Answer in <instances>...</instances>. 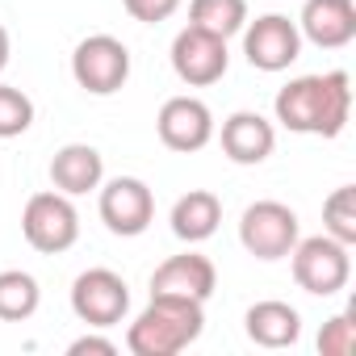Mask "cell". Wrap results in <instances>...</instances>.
Here are the masks:
<instances>
[{"label": "cell", "instance_id": "6da1fadb", "mask_svg": "<svg viewBox=\"0 0 356 356\" xmlns=\"http://www.w3.org/2000/svg\"><path fill=\"white\" fill-rule=\"evenodd\" d=\"M273 113L293 134L339 138L343 126H348V118H352V80H348V72L298 76V80H289L277 92Z\"/></svg>", "mask_w": 356, "mask_h": 356}, {"label": "cell", "instance_id": "7a4b0ae2", "mask_svg": "<svg viewBox=\"0 0 356 356\" xmlns=\"http://www.w3.org/2000/svg\"><path fill=\"white\" fill-rule=\"evenodd\" d=\"M202 331H206V302L176 298V293H151L147 310L126 331V348L134 356H176L189 343H197Z\"/></svg>", "mask_w": 356, "mask_h": 356}, {"label": "cell", "instance_id": "3957f363", "mask_svg": "<svg viewBox=\"0 0 356 356\" xmlns=\"http://www.w3.org/2000/svg\"><path fill=\"white\" fill-rule=\"evenodd\" d=\"M289 268H293L298 289H306L314 298H331V293H339L348 285L352 256H348V243H339V239H331L323 231V235H310V239H298L293 243Z\"/></svg>", "mask_w": 356, "mask_h": 356}, {"label": "cell", "instance_id": "277c9868", "mask_svg": "<svg viewBox=\"0 0 356 356\" xmlns=\"http://www.w3.org/2000/svg\"><path fill=\"white\" fill-rule=\"evenodd\" d=\"M22 235L42 256H59V252L76 248V239H80V214H76L72 197L59 193V189L34 193L26 202V210H22Z\"/></svg>", "mask_w": 356, "mask_h": 356}, {"label": "cell", "instance_id": "5b68a950", "mask_svg": "<svg viewBox=\"0 0 356 356\" xmlns=\"http://www.w3.org/2000/svg\"><path fill=\"white\" fill-rule=\"evenodd\" d=\"M72 80L88 97H113L130 80V51L113 34H88L72 51Z\"/></svg>", "mask_w": 356, "mask_h": 356}, {"label": "cell", "instance_id": "8992f818", "mask_svg": "<svg viewBox=\"0 0 356 356\" xmlns=\"http://www.w3.org/2000/svg\"><path fill=\"white\" fill-rule=\"evenodd\" d=\"M302 239V222L285 202H252L239 218V243L248 256L273 264L285 260L293 252V243Z\"/></svg>", "mask_w": 356, "mask_h": 356}, {"label": "cell", "instance_id": "52a82bcc", "mask_svg": "<svg viewBox=\"0 0 356 356\" xmlns=\"http://www.w3.org/2000/svg\"><path fill=\"white\" fill-rule=\"evenodd\" d=\"M72 310L84 327L109 331L130 310V285L113 268H88L72 281Z\"/></svg>", "mask_w": 356, "mask_h": 356}, {"label": "cell", "instance_id": "ba28073f", "mask_svg": "<svg viewBox=\"0 0 356 356\" xmlns=\"http://www.w3.org/2000/svg\"><path fill=\"white\" fill-rule=\"evenodd\" d=\"M172 72L181 76V84L189 88H210L227 76L231 67V51H227V38L218 34H206L197 26H185L181 34L172 38Z\"/></svg>", "mask_w": 356, "mask_h": 356}, {"label": "cell", "instance_id": "9c48e42d", "mask_svg": "<svg viewBox=\"0 0 356 356\" xmlns=\"http://www.w3.org/2000/svg\"><path fill=\"white\" fill-rule=\"evenodd\" d=\"M239 34H243V55H248V63H252L256 72H268V76L293 67L298 55H302L298 22H289L285 13H264V17L248 22Z\"/></svg>", "mask_w": 356, "mask_h": 356}, {"label": "cell", "instance_id": "30bf717a", "mask_svg": "<svg viewBox=\"0 0 356 356\" xmlns=\"http://www.w3.org/2000/svg\"><path fill=\"white\" fill-rule=\"evenodd\" d=\"M97 210H101V222L109 227V235L134 239L155 218V193L147 189V181H138V176H113L109 185H101Z\"/></svg>", "mask_w": 356, "mask_h": 356}, {"label": "cell", "instance_id": "8fae6325", "mask_svg": "<svg viewBox=\"0 0 356 356\" xmlns=\"http://www.w3.org/2000/svg\"><path fill=\"white\" fill-rule=\"evenodd\" d=\"M159 143L176 155H193L214 138V113L202 97H168L155 118Z\"/></svg>", "mask_w": 356, "mask_h": 356}, {"label": "cell", "instance_id": "7c38bea8", "mask_svg": "<svg viewBox=\"0 0 356 356\" xmlns=\"http://www.w3.org/2000/svg\"><path fill=\"white\" fill-rule=\"evenodd\" d=\"M214 289H218V268H214V260L202 256V252L168 256V260L151 273V293H176V298L210 302Z\"/></svg>", "mask_w": 356, "mask_h": 356}, {"label": "cell", "instance_id": "4fadbf2b", "mask_svg": "<svg viewBox=\"0 0 356 356\" xmlns=\"http://www.w3.org/2000/svg\"><path fill=\"white\" fill-rule=\"evenodd\" d=\"M298 34L318 51H339L356 38V5L352 0H306Z\"/></svg>", "mask_w": 356, "mask_h": 356}, {"label": "cell", "instance_id": "5bb4252c", "mask_svg": "<svg viewBox=\"0 0 356 356\" xmlns=\"http://www.w3.org/2000/svg\"><path fill=\"white\" fill-rule=\"evenodd\" d=\"M273 147H277V130H273V122L264 113L239 109V113H231L222 122V155L231 163H243V168L264 163L273 155Z\"/></svg>", "mask_w": 356, "mask_h": 356}, {"label": "cell", "instance_id": "9a60e30c", "mask_svg": "<svg viewBox=\"0 0 356 356\" xmlns=\"http://www.w3.org/2000/svg\"><path fill=\"white\" fill-rule=\"evenodd\" d=\"M101 181H105V159H101L97 147H88V143H67V147L55 151V159H51V185H55L59 193L84 197V193L101 189Z\"/></svg>", "mask_w": 356, "mask_h": 356}, {"label": "cell", "instance_id": "2e32d148", "mask_svg": "<svg viewBox=\"0 0 356 356\" xmlns=\"http://www.w3.org/2000/svg\"><path fill=\"white\" fill-rule=\"evenodd\" d=\"M243 331H248V339L260 343V348H293V343L302 339V314H298L289 302L268 298V302L248 306Z\"/></svg>", "mask_w": 356, "mask_h": 356}, {"label": "cell", "instance_id": "e0dca14e", "mask_svg": "<svg viewBox=\"0 0 356 356\" xmlns=\"http://www.w3.org/2000/svg\"><path fill=\"white\" fill-rule=\"evenodd\" d=\"M168 222H172V235L181 243H206L222 222V202L210 189H189L185 197H176Z\"/></svg>", "mask_w": 356, "mask_h": 356}, {"label": "cell", "instance_id": "ac0fdd59", "mask_svg": "<svg viewBox=\"0 0 356 356\" xmlns=\"http://www.w3.org/2000/svg\"><path fill=\"white\" fill-rule=\"evenodd\" d=\"M42 289L30 273L22 268H5L0 273V323H26L38 314Z\"/></svg>", "mask_w": 356, "mask_h": 356}, {"label": "cell", "instance_id": "d6986e66", "mask_svg": "<svg viewBox=\"0 0 356 356\" xmlns=\"http://www.w3.org/2000/svg\"><path fill=\"white\" fill-rule=\"evenodd\" d=\"M189 26L218 38H235L248 26V0H189Z\"/></svg>", "mask_w": 356, "mask_h": 356}, {"label": "cell", "instance_id": "ffe728a7", "mask_svg": "<svg viewBox=\"0 0 356 356\" xmlns=\"http://www.w3.org/2000/svg\"><path fill=\"white\" fill-rule=\"evenodd\" d=\"M323 231L339 243H356V189L339 185L327 202H323Z\"/></svg>", "mask_w": 356, "mask_h": 356}, {"label": "cell", "instance_id": "44dd1931", "mask_svg": "<svg viewBox=\"0 0 356 356\" xmlns=\"http://www.w3.org/2000/svg\"><path fill=\"white\" fill-rule=\"evenodd\" d=\"M30 126H34V101L13 84H0V138H17Z\"/></svg>", "mask_w": 356, "mask_h": 356}, {"label": "cell", "instance_id": "7402d4cb", "mask_svg": "<svg viewBox=\"0 0 356 356\" xmlns=\"http://www.w3.org/2000/svg\"><path fill=\"white\" fill-rule=\"evenodd\" d=\"M356 331H352V314H335L323 323L318 331V356H352Z\"/></svg>", "mask_w": 356, "mask_h": 356}, {"label": "cell", "instance_id": "603a6c76", "mask_svg": "<svg viewBox=\"0 0 356 356\" xmlns=\"http://www.w3.org/2000/svg\"><path fill=\"white\" fill-rule=\"evenodd\" d=\"M122 5H126V13H130L134 22L159 26V22H168L176 9H181V0H122Z\"/></svg>", "mask_w": 356, "mask_h": 356}, {"label": "cell", "instance_id": "cb8c5ba5", "mask_svg": "<svg viewBox=\"0 0 356 356\" xmlns=\"http://www.w3.org/2000/svg\"><path fill=\"white\" fill-rule=\"evenodd\" d=\"M67 352H72V356H84V352L113 356V352H118V343H113V339H105V335H80V339H72V343H67Z\"/></svg>", "mask_w": 356, "mask_h": 356}, {"label": "cell", "instance_id": "d4e9b609", "mask_svg": "<svg viewBox=\"0 0 356 356\" xmlns=\"http://www.w3.org/2000/svg\"><path fill=\"white\" fill-rule=\"evenodd\" d=\"M5 67H9V30L0 26V72H5Z\"/></svg>", "mask_w": 356, "mask_h": 356}]
</instances>
